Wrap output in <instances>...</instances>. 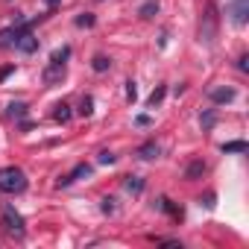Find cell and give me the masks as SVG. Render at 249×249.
Wrapping results in <instances>:
<instances>
[{
    "label": "cell",
    "instance_id": "1",
    "mask_svg": "<svg viewBox=\"0 0 249 249\" xmlns=\"http://www.w3.org/2000/svg\"><path fill=\"white\" fill-rule=\"evenodd\" d=\"M27 191V173L21 167H0V194H21Z\"/></svg>",
    "mask_w": 249,
    "mask_h": 249
},
{
    "label": "cell",
    "instance_id": "2",
    "mask_svg": "<svg viewBox=\"0 0 249 249\" xmlns=\"http://www.w3.org/2000/svg\"><path fill=\"white\" fill-rule=\"evenodd\" d=\"M217 38V6H214V0H208L205 3V15L199 21V41L211 44Z\"/></svg>",
    "mask_w": 249,
    "mask_h": 249
},
{
    "label": "cell",
    "instance_id": "3",
    "mask_svg": "<svg viewBox=\"0 0 249 249\" xmlns=\"http://www.w3.org/2000/svg\"><path fill=\"white\" fill-rule=\"evenodd\" d=\"M0 226H3L12 237H24L27 234V226H24V217L12 208V205H3V211H0Z\"/></svg>",
    "mask_w": 249,
    "mask_h": 249
},
{
    "label": "cell",
    "instance_id": "4",
    "mask_svg": "<svg viewBox=\"0 0 249 249\" xmlns=\"http://www.w3.org/2000/svg\"><path fill=\"white\" fill-rule=\"evenodd\" d=\"M12 47L30 56V53H36V50H38V38L33 36V30H27V33H21V36L15 38V44H12Z\"/></svg>",
    "mask_w": 249,
    "mask_h": 249
},
{
    "label": "cell",
    "instance_id": "5",
    "mask_svg": "<svg viewBox=\"0 0 249 249\" xmlns=\"http://www.w3.org/2000/svg\"><path fill=\"white\" fill-rule=\"evenodd\" d=\"M82 176H91V164H76V167H73L68 176H62L56 185H59V188H68V185H73V182L82 179Z\"/></svg>",
    "mask_w": 249,
    "mask_h": 249
},
{
    "label": "cell",
    "instance_id": "6",
    "mask_svg": "<svg viewBox=\"0 0 249 249\" xmlns=\"http://www.w3.org/2000/svg\"><path fill=\"white\" fill-rule=\"evenodd\" d=\"M41 79H44V85H56V82H62L65 79V65H47L44 68V73H41Z\"/></svg>",
    "mask_w": 249,
    "mask_h": 249
},
{
    "label": "cell",
    "instance_id": "7",
    "mask_svg": "<svg viewBox=\"0 0 249 249\" xmlns=\"http://www.w3.org/2000/svg\"><path fill=\"white\" fill-rule=\"evenodd\" d=\"M246 18H249V0H234V3H231V21L237 27H243Z\"/></svg>",
    "mask_w": 249,
    "mask_h": 249
},
{
    "label": "cell",
    "instance_id": "8",
    "mask_svg": "<svg viewBox=\"0 0 249 249\" xmlns=\"http://www.w3.org/2000/svg\"><path fill=\"white\" fill-rule=\"evenodd\" d=\"M208 100L211 103H231L234 100V88H211L208 91Z\"/></svg>",
    "mask_w": 249,
    "mask_h": 249
},
{
    "label": "cell",
    "instance_id": "9",
    "mask_svg": "<svg viewBox=\"0 0 249 249\" xmlns=\"http://www.w3.org/2000/svg\"><path fill=\"white\" fill-rule=\"evenodd\" d=\"M159 153H161V147L156 144V141H147V144H141L138 150H135V156H141V159H159Z\"/></svg>",
    "mask_w": 249,
    "mask_h": 249
},
{
    "label": "cell",
    "instance_id": "10",
    "mask_svg": "<svg viewBox=\"0 0 249 249\" xmlns=\"http://www.w3.org/2000/svg\"><path fill=\"white\" fill-rule=\"evenodd\" d=\"M202 173H205V161H191V164H188V170H185V179H188V182H194V179H199Z\"/></svg>",
    "mask_w": 249,
    "mask_h": 249
},
{
    "label": "cell",
    "instance_id": "11",
    "mask_svg": "<svg viewBox=\"0 0 249 249\" xmlns=\"http://www.w3.org/2000/svg\"><path fill=\"white\" fill-rule=\"evenodd\" d=\"M123 188H126L129 194H135V196H138V194L144 191V179H138V176H126V179H123Z\"/></svg>",
    "mask_w": 249,
    "mask_h": 249
},
{
    "label": "cell",
    "instance_id": "12",
    "mask_svg": "<svg viewBox=\"0 0 249 249\" xmlns=\"http://www.w3.org/2000/svg\"><path fill=\"white\" fill-rule=\"evenodd\" d=\"M68 59H71V47H68V44L56 47V50H53V56H50V62H53V65H65Z\"/></svg>",
    "mask_w": 249,
    "mask_h": 249
},
{
    "label": "cell",
    "instance_id": "13",
    "mask_svg": "<svg viewBox=\"0 0 249 249\" xmlns=\"http://www.w3.org/2000/svg\"><path fill=\"white\" fill-rule=\"evenodd\" d=\"M53 117H56L59 123H68V120H71V106H68V103H56V106H53Z\"/></svg>",
    "mask_w": 249,
    "mask_h": 249
},
{
    "label": "cell",
    "instance_id": "14",
    "mask_svg": "<svg viewBox=\"0 0 249 249\" xmlns=\"http://www.w3.org/2000/svg\"><path fill=\"white\" fill-rule=\"evenodd\" d=\"M164 94H167V88H164V85H156V91L147 97V106H150V108H156V106L164 100Z\"/></svg>",
    "mask_w": 249,
    "mask_h": 249
},
{
    "label": "cell",
    "instance_id": "15",
    "mask_svg": "<svg viewBox=\"0 0 249 249\" xmlns=\"http://www.w3.org/2000/svg\"><path fill=\"white\" fill-rule=\"evenodd\" d=\"M76 111H79L82 117H91V114H94V97H88V94H85V97L79 100V108H76Z\"/></svg>",
    "mask_w": 249,
    "mask_h": 249
},
{
    "label": "cell",
    "instance_id": "16",
    "mask_svg": "<svg viewBox=\"0 0 249 249\" xmlns=\"http://www.w3.org/2000/svg\"><path fill=\"white\" fill-rule=\"evenodd\" d=\"M91 68H94L97 73H106V71L111 68V59H108V56H94V62H91Z\"/></svg>",
    "mask_w": 249,
    "mask_h": 249
},
{
    "label": "cell",
    "instance_id": "17",
    "mask_svg": "<svg viewBox=\"0 0 249 249\" xmlns=\"http://www.w3.org/2000/svg\"><path fill=\"white\" fill-rule=\"evenodd\" d=\"M161 208H164V211H167V214H170L173 220H182V208H176V205H173V199L161 196Z\"/></svg>",
    "mask_w": 249,
    "mask_h": 249
},
{
    "label": "cell",
    "instance_id": "18",
    "mask_svg": "<svg viewBox=\"0 0 249 249\" xmlns=\"http://www.w3.org/2000/svg\"><path fill=\"white\" fill-rule=\"evenodd\" d=\"M156 12H159V0H147V3L138 9V15H141V18H153Z\"/></svg>",
    "mask_w": 249,
    "mask_h": 249
},
{
    "label": "cell",
    "instance_id": "19",
    "mask_svg": "<svg viewBox=\"0 0 249 249\" xmlns=\"http://www.w3.org/2000/svg\"><path fill=\"white\" fill-rule=\"evenodd\" d=\"M27 114V103H9V117H24Z\"/></svg>",
    "mask_w": 249,
    "mask_h": 249
},
{
    "label": "cell",
    "instance_id": "20",
    "mask_svg": "<svg viewBox=\"0 0 249 249\" xmlns=\"http://www.w3.org/2000/svg\"><path fill=\"white\" fill-rule=\"evenodd\" d=\"M223 153H246V141H229L223 144Z\"/></svg>",
    "mask_w": 249,
    "mask_h": 249
},
{
    "label": "cell",
    "instance_id": "21",
    "mask_svg": "<svg viewBox=\"0 0 249 249\" xmlns=\"http://www.w3.org/2000/svg\"><path fill=\"white\" fill-rule=\"evenodd\" d=\"M97 24V18L91 15V12H82V15H76V27H94Z\"/></svg>",
    "mask_w": 249,
    "mask_h": 249
},
{
    "label": "cell",
    "instance_id": "22",
    "mask_svg": "<svg viewBox=\"0 0 249 249\" xmlns=\"http://www.w3.org/2000/svg\"><path fill=\"white\" fill-rule=\"evenodd\" d=\"M199 120H202V129H211L214 123H217V111H205Z\"/></svg>",
    "mask_w": 249,
    "mask_h": 249
},
{
    "label": "cell",
    "instance_id": "23",
    "mask_svg": "<svg viewBox=\"0 0 249 249\" xmlns=\"http://www.w3.org/2000/svg\"><path fill=\"white\" fill-rule=\"evenodd\" d=\"M135 97H138V88H135V82L129 79V82H126V100H129V103H135Z\"/></svg>",
    "mask_w": 249,
    "mask_h": 249
},
{
    "label": "cell",
    "instance_id": "24",
    "mask_svg": "<svg viewBox=\"0 0 249 249\" xmlns=\"http://www.w3.org/2000/svg\"><path fill=\"white\" fill-rule=\"evenodd\" d=\"M97 161H100V164H114V153H108V150H103Z\"/></svg>",
    "mask_w": 249,
    "mask_h": 249
},
{
    "label": "cell",
    "instance_id": "25",
    "mask_svg": "<svg viewBox=\"0 0 249 249\" xmlns=\"http://www.w3.org/2000/svg\"><path fill=\"white\" fill-rule=\"evenodd\" d=\"M100 208H103V214H114V199H111V196H106Z\"/></svg>",
    "mask_w": 249,
    "mask_h": 249
},
{
    "label": "cell",
    "instance_id": "26",
    "mask_svg": "<svg viewBox=\"0 0 249 249\" xmlns=\"http://www.w3.org/2000/svg\"><path fill=\"white\" fill-rule=\"evenodd\" d=\"M237 71H243V73L249 71V56H240V59H237Z\"/></svg>",
    "mask_w": 249,
    "mask_h": 249
},
{
    "label": "cell",
    "instance_id": "27",
    "mask_svg": "<svg viewBox=\"0 0 249 249\" xmlns=\"http://www.w3.org/2000/svg\"><path fill=\"white\" fill-rule=\"evenodd\" d=\"M12 71H15V65H6V68H0V82H3V79L12 73Z\"/></svg>",
    "mask_w": 249,
    "mask_h": 249
},
{
    "label": "cell",
    "instance_id": "28",
    "mask_svg": "<svg viewBox=\"0 0 249 249\" xmlns=\"http://www.w3.org/2000/svg\"><path fill=\"white\" fill-rule=\"evenodd\" d=\"M135 123H138V126H147L150 117H147V114H138V117H135Z\"/></svg>",
    "mask_w": 249,
    "mask_h": 249
},
{
    "label": "cell",
    "instance_id": "29",
    "mask_svg": "<svg viewBox=\"0 0 249 249\" xmlns=\"http://www.w3.org/2000/svg\"><path fill=\"white\" fill-rule=\"evenodd\" d=\"M47 6H50V9H56V6H59V0H47Z\"/></svg>",
    "mask_w": 249,
    "mask_h": 249
}]
</instances>
